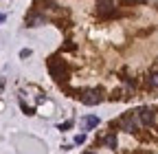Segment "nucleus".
I'll list each match as a JSON object with an SVG mask.
<instances>
[{"instance_id": "obj_1", "label": "nucleus", "mask_w": 158, "mask_h": 154, "mask_svg": "<svg viewBox=\"0 0 158 154\" xmlns=\"http://www.w3.org/2000/svg\"><path fill=\"white\" fill-rule=\"evenodd\" d=\"M46 66H48V73L53 75L55 82H64V79L68 82V64H66L64 57H59V55L51 57V60L46 62Z\"/></svg>"}, {"instance_id": "obj_2", "label": "nucleus", "mask_w": 158, "mask_h": 154, "mask_svg": "<svg viewBox=\"0 0 158 154\" xmlns=\"http://www.w3.org/2000/svg\"><path fill=\"white\" fill-rule=\"evenodd\" d=\"M79 99H81L86 106H97L103 99V90L101 88H86V90L79 92Z\"/></svg>"}, {"instance_id": "obj_3", "label": "nucleus", "mask_w": 158, "mask_h": 154, "mask_svg": "<svg viewBox=\"0 0 158 154\" xmlns=\"http://www.w3.org/2000/svg\"><path fill=\"white\" fill-rule=\"evenodd\" d=\"M97 9L101 18H114L118 15V9L114 7V0H97Z\"/></svg>"}, {"instance_id": "obj_4", "label": "nucleus", "mask_w": 158, "mask_h": 154, "mask_svg": "<svg viewBox=\"0 0 158 154\" xmlns=\"http://www.w3.org/2000/svg\"><path fill=\"white\" fill-rule=\"evenodd\" d=\"M136 114H138V121H141V126H154V121H156V112L149 110V108H141Z\"/></svg>"}, {"instance_id": "obj_5", "label": "nucleus", "mask_w": 158, "mask_h": 154, "mask_svg": "<svg viewBox=\"0 0 158 154\" xmlns=\"http://www.w3.org/2000/svg\"><path fill=\"white\" fill-rule=\"evenodd\" d=\"M46 24V15L44 13H40V11H31L27 15V27H42Z\"/></svg>"}, {"instance_id": "obj_6", "label": "nucleus", "mask_w": 158, "mask_h": 154, "mask_svg": "<svg viewBox=\"0 0 158 154\" xmlns=\"http://www.w3.org/2000/svg\"><path fill=\"white\" fill-rule=\"evenodd\" d=\"M118 126H121L125 132H136V117L134 114H125V117L118 119Z\"/></svg>"}, {"instance_id": "obj_7", "label": "nucleus", "mask_w": 158, "mask_h": 154, "mask_svg": "<svg viewBox=\"0 0 158 154\" xmlns=\"http://www.w3.org/2000/svg\"><path fill=\"white\" fill-rule=\"evenodd\" d=\"M99 143H103V145H108L110 150H116V137H114V134H108V137H103V139H99Z\"/></svg>"}, {"instance_id": "obj_8", "label": "nucleus", "mask_w": 158, "mask_h": 154, "mask_svg": "<svg viewBox=\"0 0 158 154\" xmlns=\"http://www.w3.org/2000/svg\"><path fill=\"white\" fill-rule=\"evenodd\" d=\"M145 84H147V88H158V73H149L145 77Z\"/></svg>"}, {"instance_id": "obj_9", "label": "nucleus", "mask_w": 158, "mask_h": 154, "mask_svg": "<svg viewBox=\"0 0 158 154\" xmlns=\"http://www.w3.org/2000/svg\"><path fill=\"white\" fill-rule=\"evenodd\" d=\"M84 126H86V130L97 128V126H99V119H97V117H86V119H84Z\"/></svg>"}, {"instance_id": "obj_10", "label": "nucleus", "mask_w": 158, "mask_h": 154, "mask_svg": "<svg viewBox=\"0 0 158 154\" xmlns=\"http://www.w3.org/2000/svg\"><path fill=\"white\" fill-rule=\"evenodd\" d=\"M123 82H125L130 88H138V79H134V77H130V75H125V77H123Z\"/></svg>"}, {"instance_id": "obj_11", "label": "nucleus", "mask_w": 158, "mask_h": 154, "mask_svg": "<svg viewBox=\"0 0 158 154\" xmlns=\"http://www.w3.org/2000/svg\"><path fill=\"white\" fill-rule=\"evenodd\" d=\"M84 141H86V134H77V137H75V143L77 145H81Z\"/></svg>"}, {"instance_id": "obj_12", "label": "nucleus", "mask_w": 158, "mask_h": 154, "mask_svg": "<svg viewBox=\"0 0 158 154\" xmlns=\"http://www.w3.org/2000/svg\"><path fill=\"white\" fill-rule=\"evenodd\" d=\"M70 128H73V123H70V121H66V123L59 126V130H70Z\"/></svg>"}, {"instance_id": "obj_13", "label": "nucleus", "mask_w": 158, "mask_h": 154, "mask_svg": "<svg viewBox=\"0 0 158 154\" xmlns=\"http://www.w3.org/2000/svg\"><path fill=\"white\" fill-rule=\"evenodd\" d=\"M29 55H31L29 49H22V51H20V57H29Z\"/></svg>"}, {"instance_id": "obj_14", "label": "nucleus", "mask_w": 158, "mask_h": 154, "mask_svg": "<svg viewBox=\"0 0 158 154\" xmlns=\"http://www.w3.org/2000/svg\"><path fill=\"white\" fill-rule=\"evenodd\" d=\"M5 18H7L5 13H0V24H2V22H5Z\"/></svg>"}, {"instance_id": "obj_15", "label": "nucleus", "mask_w": 158, "mask_h": 154, "mask_svg": "<svg viewBox=\"0 0 158 154\" xmlns=\"http://www.w3.org/2000/svg\"><path fill=\"white\" fill-rule=\"evenodd\" d=\"M84 154H94V152H84Z\"/></svg>"}]
</instances>
